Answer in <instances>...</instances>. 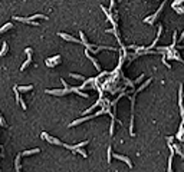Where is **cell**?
<instances>
[{"mask_svg": "<svg viewBox=\"0 0 184 172\" xmlns=\"http://www.w3.org/2000/svg\"><path fill=\"white\" fill-rule=\"evenodd\" d=\"M59 62H60V56L58 55V56H53L52 59H48V60H46V64H48L49 67H53V66H56Z\"/></svg>", "mask_w": 184, "mask_h": 172, "instance_id": "277c9868", "label": "cell"}, {"mask_svg": "<svg viewBox=\"0 0 184 172\" xmlns=\"http://www.w3.org/2000/svg\"><path fill=\"white\" fill-rule=\"evenodd\" d=\"M39 152V149L36 148V149H30V150H24V152L20 153V156H27V155H32V153H38Z\"/></svg>", "mask_w": 184, "mask_h": 172, "instance_id": "9c48e42d", "label": "cell"}, {"mask_svg": "<svg viewBox=\"0 0 184 172\" xmlns=\"http://www.w3.org/2000/svg\"><path fill=\"white\" fill-rule=\"evenodd\" d=\"M183 86L180 85V93H178V100H181V98H183ZM180 108H181V112H183V121H184V108H183V103L180 102Z\"/></svg>", "mask_w": 184, "mask_h": 172, "instance_id": "ba28073f", "label": "cell"}, {"mask_svg": "<svg viewBox=\"0 0 184 172\" xmlns=\"http://www.w3.org/2000/svg\"><path fill=\"white\" fill-rule=\"evenodd\" d=\"M35 19H46L48 20V16H45V14H33V16L29 17V20H35Z\"/></svg>", "mask_w": 184, "mask_h": 172, "instance_id": "4fadbf2b", "label": "cell"}, {"mask_svg": "<svg viewBox=\"0 0 184 172\" xmlns=\"http://www.w3.org/2000/svg\"><path fill=\"white\" fill-rule=\"evenodd\" d=\"M13 27V23H7V24H4V26L0 29V35H2L3 32H6V30H9V29H12Z\"/></svg>", "mask_w": 184, "mask_h": 172, "instance_id": "5bb4252c", "label": "cell"}, {"mask_svg": "<svg viewBox=\"0 0 184 172\" xmlns=\"http://www.w3.org/2000/svg\"><path fill=\"white\" fill-rule=\"evenodd\" d=\"M108 162H111V146L108 148Z\"/></svg>", "mask_w": 184, "mask_h": 172, "instance_id": "ac0fdd59", "label": "cell"}, {"mask_svg": "<svg viewBox=\"0 0 184 172\" xmlns=\"http://www.w3.org/2000/svg\"><path fill=\"white\" fill-rule=\"evenodd\" d=\"M114 4H115V0H111V6H109V12L114 9Z\"/></svg>", "mask_w": 184, "mask_h": 172, "instance_id": "d6986e66", "label": "cell"}, {"mask_svg": "<svg viewBox=\"0 0 184 172\" xmlns=\"http://www.w3.org/2000/svg\"><path fill=\"white\" fill-rule=\"evenodd\" d=\"M58 35L60 36L62 39H65V40H69V42H73V43H79V40L78 39H75V37H72V36H69V35H66V33H58Z\"/></svg>", "mask_w": 184, "mask_h": 172, "instance_id": "8992f818", "label": "cell"}, {"mask_svg": "<svg viewBox=\"0 0 184 172\" xmlns=\"http://www.w3.org/2000/svg\"><path fill=\"white\" fill-rule=\"evenodd\" d=\"M7 50H9V46H7V43H3V45H2V50H0V57H3V56H4V55L6 53H7Z\"/></svg>", "mask_w": 184, "mask_h": 172, "instance_id": "52a82bcc", "label": "cell"}, {"mask_svg": "<svg viewBox=\"0 0 184 172\" xmlns=\"http://www.w3.org/2000/svg\"><path fill=\"white\" fill-rule=\"evenodd\" d=\"M114 158H115V159H119V161H122V162H125V164H127L130 168H132V162H131L130 158H127V156L119 155V153H114Z\"/></svg>", "mask_w": 184, "mask_h": 172, "instance_id": "3957f363", "label": "cell"}, {"mask_svg": "<svg viewBox=\"0 0 184 172\" xmlns=\"http://www.w3.org/2000/svg\"><path fill=\"white\" fill-rule=\"evenodd\" d=\"M183 39H184V32L181 33V36H180V42H181V40H183Z\"/></svg>", "mask_w": 184, "mask_h": 172, "instance_id": "7402d4cb", "label": "cell"}, {"mask_svg": "<svg viewBox=\"0 0 184 172\" xmlns=\"http://www.w3.org/2000/svg\"><path fill=\"white\" fill-rule=\"evenodd\" d=\"M0 125H2V126H7V123H6V121L4 119H3V116H2V113H0Z\"/></svg>", "mask_w": 184, "mask_h": 172, "instance_id": "2e32d148", "label": "cell"}, {"mask_svg": "<svg viewBox=\"0 0 184 172\" xmlns=\"http://www.w3.org/2000/svg\"><path fill=\"white\" fill-rule=\"evenodd\" d=\"M42 138H43V139H46L48 142H50V143H55V145H63V143L60 142L59 139H55V138L49 136V135L46 133V132H43V133H42Z\"/></svg>", "mask_w": 184, "mask_h": 172, "instance_id": "7a4b0ae2", "label": "cell"}, {"mask_svg": "<svg viewBox=\"0 0 184 172\" xmlns=\"http://www.w3.org/2000/svg\"><path fill=\"white\" fill-rule=\"evenodd\" d=\"M69 92H70V88H69V89H53V90L48 89V90H46V93H49V95H58V96H62V95H68Z\"/></svg>", "mask_w": 184, "mask_h": 172, "instance_id": "6da1fadb", "label": "cell"}, {"mask_svg": "<svg viewBox=\"0 0 184 172\" xmlns=\"http://www.w3.org/2000/svg\"><path fill=\"white\" fill-rule=\"evenodd\" d=\"M70 76H72V78H75V79H81V80H85V78H84V76L76 75V73H70Z\"/></svg>", "mask_w": 184, "mask_h": 172, "instance_id": "9a60e30c", "label": "cell"}, {"mask_svg": "<svg viewBox=\"0 0 184 172\" xmlns=\"http://www.w3.org/2000/svg\"><path fill=\"white\" fill-rule=\"evenodd\" d=\"M86 56H88V57H89V59L92 60V63H94V64H95V67H96V69H98V70H101V66H99V63H98V62H96V59H95V57H92V56H91V55H89V53H88V50H86Z\"/></svg>", "mask_w": 184, "mask_h": 172, "instance_id": "8fae6325", "label": "cell"}, {"mask_svg": "<svg viewBox=\"0 0 184 172\" xmlns=\"http://www.w3.org/2000/svg\"><path fill=\"white\" fill-rule=\"evenodd\" d=\"M162 7H164V3H162V4L160 6V9H158V10H157V13H154V14H152L151 17H148V19H145V22H147V23L152 24V22H154L155 19H157V17H158V14H160V12L162 10Z\"/></svg>", "mask_w": 184, "mask_h": 172, "instance_id": "5b68a950", "label": "cell"}, {"mask_svg": "<svg viewBox=\"0 0 184 172\" xmlns=\"http://www.w3.org/2000/svg\"><path fill=\"white\" fill-rule=\"evenodd\" d=\"M76 152H79L82 156H86V152H85V150H82V149H76Z\"/></svg>", "mask_w": 184, "mask_h": 172, "instance_id": "e0dca14e", "label": "cell"}, {"mask_svg": "<svg viewBox=\"0 0 184 172\" xmlns=\"http://www.w3.org/2000/svg\"><path fill=\"white\" fill-rule=\"evenodd\" d=\"M20 105H22L23 109H26V105H24V102H23V100H20Z\"/></svg>", "mask_w": 184, "mask_h": 172, "instance_id": "44dd1931", "label": "cell"}, {"mask_svg": "<svg viewBox=\"0 0 184 172\" xmlns=\"http://www.w3.org/2000/svg\"><path fill=\"white\" fill-rule=\"evenodd\" d=\"M30 63H32V56H27V59H26V62H24L23 64H22V67H20V70H22V72H23V70L24 69H26V67L27 66H29V64Z\"/></svg>", "mask_w": 184, "mask_h": 172, "instance_id": "30bf717a", "label": "cell"}, {"mask_svg": "<svg viewBox=\"0 0 184 172\" xmlns=\"http://www.w3.org/2000/svg\"><path fill=\"white\" fill-rule=\"evenodd\" d=\"M24 52H26V53L29 55V56H32V49H26V50H24Z\"/></svg>", "mask_w": 184, "mask_h": 172, "instance_id": "ffe728a7", "label": "cell"}, {"mask_svg": "<svg viewBox=\"0 0 184 172\" xmlns=\"http://www.w3.org/2000/svg\"><path fill=\"white\" fill-rule=\"evenodd\" d=\"M17 89H19V92H29V90L33 89V86L32 85H29V86H17Z\"/></svg>", "mask_w": 184, "mask_h": 172, "instance_id": "7c38bea8", "label": "cell"}]
</instances>
